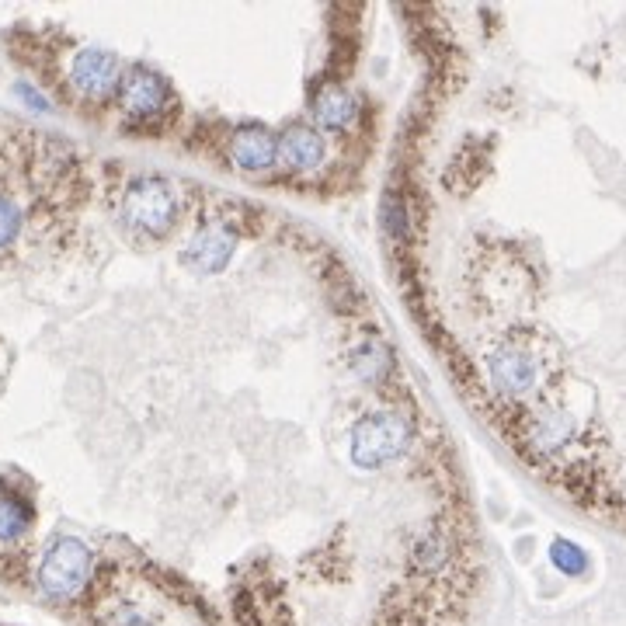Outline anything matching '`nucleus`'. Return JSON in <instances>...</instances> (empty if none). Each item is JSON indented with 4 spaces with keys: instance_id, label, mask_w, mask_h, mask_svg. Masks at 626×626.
<instances>
[{
    "instance_id": "obj_13",
    "label": "nucleus",
    "mask_w": 626,
    "mask_h": 626,
    "mask_svg": "<svg viewBox=\"0 0 626 626\" xmlns=\"http://www.w3.org/2000/svg\"><path fill=\"white\" fill-rule=\"evenodd\" d=\"M348 362H352V369L362 376L366 383H373V387H380L383 380L393 373V352H390V345H383L380 338H366V341H359V345L348 352Z\"/></svg>"
},
{
    "instance_id": "obj_2",
    "label": "nucleus",
    "mask_w": 626,
    "mask_h": 626,
    "mask_svg": "<svg viewBox=\"0 0 626 626\" xmlns=\"http://www.w3.org/2000/svg\"><path fill=\"white\" fill-rule=\"evenodd\" d=\"M77 616L87 626H213L206 599L147 560H105Z\"/></svg>"
},
{
    "instance_id": "obj_4",
    "label": "nucleus",
    "mask_w": 626,
    "mask_h": 626,
    "mask_svg": "<svg viewBox=\"0 0 626 626\" xmlns=\"http://www.w3.org/2000/svg\"><path fill=\"white\" fill-rule=\"evenodd\" d=\"M98 574V557L91 553L84 540L77 536H56L39 557V567L32 571V585L49 606L77 609L84 606L87 592Z\"/></svg>"
},
{
    "instance_id": "obj_6",
    "label": "nucleus",
    "mask_w": 626,
    "mask_h": 626,
    "mask_svg": "<svg viewBox=\"0 0 626 626\" xmlns=\"http://www.w3.org/2000/svg\"><path fill=\"white\" fill-rule=\"evenodd\" d=\"M119 112L126 129H140V133H157L160 126L174 119L178 112V98H174V87L157 74L147 63H133L126 67L119 84Z\"/></svg>"
},
{
    "instance_id": "obj_3",
    "label": "nucleus",
    "mask_w": 626,
    "mask_h": 626,
    "mask_svg": "<svg viewBox=\"0 0 626 626\" xmlns=\"http://www.w3.org/2000/svg\"><path fill=\"white\" fill-rule=\"evenodd\" d=\"M484 383L501 418H512L564 387L567 369L547 334L515 327L484 352Z\"/></svg>"
},
{
    "instance_id": "obj_9",
    "label": "nucleus",
    "mask_w": 626,
    "mask_h": 626,
    "mask_svg": "<svg viewBox=\"0 0 626 626\" xmlns=\"http://www.w3.org/2000/svg\"><path fill=\"white\" fill-rule=\"evenodd\" d=\"M230 160L247 174H265L279 164V136L258 122H244L230 136Z\"/></svg>"
},
{
    "instance_id": "obj_15",
    "label": "nucleus",
    "mask_w": 626,
    "mask_h": 626,
    "mask_svg": "<svg viewBox=\"0 0 626 626\" xmlns=\"http://www.w3.org/2000/svg\"><path fill=\"white\" fill-rule=\"evenodd\" d=\"M550 560L560 574H567V578H581V574L588 571V553L571 540H553L550 543Z\"/></svg>"
},
{
    "instance_id": "obj_10",
    "label": "nucleus",
    "mask_w": 626,
    "mask_h": 626,
    "mask_svg": "<svg viewBox=\"0 0 626 626\" xmlns=\"http://www.w3.org/2000/svg\"><path fill=\"white\" fill-rule=\"evenodd\" d=\"M327 143L310 122H289L279 133V164L296 174H310L324 164Z\"/></svg>"
},
{
    "instance_id": "obj_12",
    "label": "nucleus",
    "mask_w": 626,
    "mask_h": 626,
    "mask_svg": "<svg viewBox=\"0 0 626 626\" xmlns=\"http://www.w3.org/2000/svg\"><path fill=\"white\" fill-rule=\"evenodd\" d=\"M313 115H317L320 126L331 129V133H345V129H352L355 119H359V98H355L348 87L327 84L313 94Z\"/></svg>"
},
{
    "instance_id": "obj_14",
    "label": "nucleus",
    "mask_w": 626,
    "mask_h": 626,
    "mask_svg": "<svg viewBox=\"0 0 626 626\" xmlns=\"http://www.w3.org/2000/svg\"><path fill=\"white\" fill-rule=\"evenodd\" d=\"M28 234V213L11 192H0V254L14 251L18 240Z\"/></svg>"
},
{
    "instance_id": "obj_1",
    "label": "nucleus",
    "mask_w": 626,
    "mask_h": 626,
    "mask_svg": "<svg viewBox=\"0 0 626 626\" xmlns=\"http://www.w3.org/2000/svg\"><path fill=\"white\" fill-rule=\"evenodd\" d=\"M564 387L540 404L505 418V428L522 460L533 463L550 480H557L578 501L595 505V501L609 498V446L599 421L574 411Z\"/></svg>"
},
{
    "instance_id": "obj_5",
    "label": "nucleus",
    "mask_w": 626,
    "mask_h": 626,
    "mask_svg": "<svg viewBox=\"0 0 626 626\" xmlns=\"http://www.w3.org/2000/svg\"><path fill=\"white\" fill-rule=\"evenodd\" d=\"M181 213L178 188L160 174H136L126 181L119 199V216L133 234L160 240L174 230Z\"/></svg>"
},
{
    "instance_id": "obj_8",
    "label": "nucleus",
    "mask_w": 626,
    "mask_h": 626,
    "mask_svg": "<svg viewBox=\"0 0 626 626\" xmlns=\"http://www.w3.org/2000/svg\"><path fill=\"white\" fill-rule=\"evenodd\" d=\"M122 74H126V67L115 53L98 46H80L67 63V87L74 98L87 101V105H101L112 94H119Z\"/></svg>"
},
{
    "instance_id": "obj_11",
    "label": "nucleus",
    "mask_w": 626,
    "mask_h": 626,
    "mask_svg": "<svg viewBox=\"0 0 626 626\" xmlns=\"http://www.w3.org/2000/svg\"><path fill=\"white\" fill-rule=\"evenodd\" d=\"M223 223H216V227H202L199 234L192 237V244L181 251V261H185L192 272H202V275H213V272H223V268L230 265V254H234V237L227 234V230H220Z\"/></svg>"
},
{
    "instance_id": "obj_16",
    "label": "nucleus",
    "mask_w": 626,
    "mask_h": 626,
    "mask_svg": "<svg viewBox=\"0 0 626 626\" xmlns=\"http://www.w3.org/2000/svg\"><path fill=\"white\" fill-rule=\"evenodd\" d=\"M606 501H616V505L626 512V453L620 456V467L609 473V498Z\"/></svg>"
},
{
    "instance_id": "obj_7",
    "label": "nucleus",
    "mask_w": 626,
    "mask_h": 626,
    "mask_svg": "<svg viewBox=\"0 0 626 626\" xmlns=\"http://www.w3.org/2000/svg\"><path fill=\"white\" fill-rule=\"evenodd\" d=\"M414 425L400 411H373L352 428V460L362 470H380L407 453Z\"/></svg>"
}]
</instances>
